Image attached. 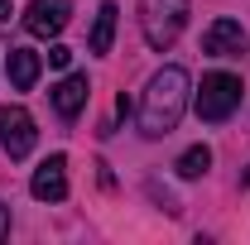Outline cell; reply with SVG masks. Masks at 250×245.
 <instances>
[{"label":"cell","instance_id":"cell-1","mask_svg":"<svg viewBox=\"0 0 250 245\" xmlns=\"http://www.w3.org/2000/svg\"><path fill=\"white\" fill-rule=\"evenodd\" d=\"M188 72L183 67H164L149 77V87L140 96V135L145 140H164V135H173L178 121H183L188 111Z\"/></svg>","mask_w":250,"mask_h":245},{"label":"cell","instance_id":"cell-2","mask_svg":"<svg viewBox=\"0 0 250 245\" xmlns=\"http://www.w3.org/2000/svg\"><path fill=\"white\" fill-rule=\"evenodd\" d=\"M188 24V0H140V34L149 48H173Z\"/></svg>","mask_w":250,"mask_h":245},{"label":"cell","instance_id":"cell-3","mask_svg":"<svg viewBox=\"0 0 250 245\" xmlns=\"http://www.w3.org/2000/svg\"><path fill=\"white\" fill-rule=\"evenodd\" d=\"M192 106H197V116H202L207 125L231 121V111L241 106V77H236V72H207Z\"/></svg>","mask_w":250,"mask_h":245},{"label":"cell","instance_id":"cell-4","mask_svg":"<svg viewBox=\"0 0 250 245\" xmlns=\"http://www.w3.org/2000/svg\"><path fill=\"white\" fill-rule=\"evenodd\" d=\"M34 140H39L34 116L24 111V106H5V111H0V149L10 154V159H29Z\"/></svg>","mask_w":250,"mask_h":245},{"label":"cell","instance_id":"cell-5","mask_svg":"<svg viewBox=\"0 0 250 245\" xmlns=\"http://www.w3.org/2000/svg\"><path fill=\"white\" fill-rule=\"evenodd\" d=\"M250 48V34L241 29V20H212L202 34V53L207 58H241Z\"/></svg>","mask_w":250,"mask_h":245},{"label":"cell","instance_id":"cell-6","mask_svg":"<svg viewBox=\"0 0 250 245\" xmlns=\"http://www.w3.org/2000/svg\"><path fill=\"white\" fill-rule=\"evenodd\" d=\"M67 20H72L67 0H29V10H24V29L34 39H58L67 29Z\"/></svg>","mask_w":250,"mask_h":245},{"label":"cell","instance_id":"cell-7","mask_svg":"<svg viewBox=\"0 0 250 245\" xmlns=\"http://www.w3.org/2000/svg\"><path fill=\"white\" fill-rule=\"evenodd\" d=\"M29 192L39 202H62V197H67V159H62V154H48V159L34 168Z\"/></svg>","mask_w":250,"mask_h":245},{"label":"cell","instance_id":"cell-8","mask_svg":"<svg viewBox=\"0 0 250 245\" xmlns=\"http://www.w3.org/2000/svg\"><path fill=\"white\" fill-rule=\"evenodd\" d=\"M87 96H92L87 77H82V72H72V77H62L58 87H53V106H58V116H62V121H72V116L87 106Z\"/></svg>","mask_w":250,"mask_h":245},{"label":"cell","instance_id":"cell-9","mask_svg":"<svg viewBox=\"0 0 250 245\" xmlns=\"http://www.w3.org/2000/svg\"><path fill=\"white\" fill-rule=\"evenodd\" d=\"M39 72H43V58L34 48H10V87L15 92H29L39 82Z\"/></svg>","mask_w":250,"mask_h":245},{"label":"cell","instance_id":"cell-10","mask_svg":"<svg viewBox=\"0 0 250 245\" xmlns=\"http://www.w3.org/2000/svg\"><path fill=\"white\" fill-rule=\"evenodd\" d=\"M116 20H121V10H116V0H106V5L96 10L92 39H87V48H92V53H111V39H116Z\"/></svg>","mask_w":250,"mask_h":245},{"label":"cell","instance_id":"cell-11","mask_svg":"<svg viewBox=\"0 0 250 245\" xmlns=\"http://www.w3.org/2000/svg\"><path fill=\"white\" fill-rule=\"evenodd\" d=\"M173 168H178V178H202V173L212 168V149H207V144H192V149L178 154Z\"/></svg>","mask_w":250,"mask_h":245},{"label":"cell","instance_id":"cell-12","mask_svg":"<svg viewBox=\"0 0 250 245\" xmlns=\"http://www.w3.org/2000/svg\"><path fill=\"white\" fill-rule=\"evenodd\" d=\"M48 62H53V67H67V62H72V48H67V43H53V48H48Z\"/></svg>","mask_w":250,"mask_h":245},{"label":"cell","instance_id":"cell-13","mask_svg":"<svg viewBox=\"0 0 250 245\" xmlns=\"http://www.w3.org/2000/svg\"><path fill=\"white\" fill-rule=\"evenodd\" d=\"M5 236H10V207L0 202V241H5Z\"/></svg>","mask_w":250,"mask_h":245},{"label":"cell","instance_id":"cell-14","mask_svg":"<svg viewBox=\"0 0 250 245\" xmlns=\"http://www.w3.org/2000/svg\"><path fill=\"white\" fill-rule=\"evenodd\" d=\"M0 24H10V0H0Z\"/></svg>","mask_w":250,"mask_h":245}]
</instances>
